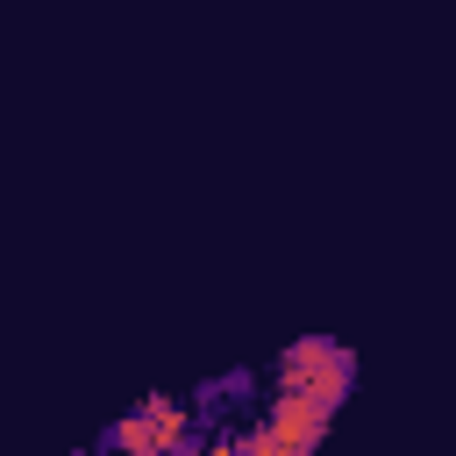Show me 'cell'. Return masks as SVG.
<instances>
[{
	"label": "cell",
	"mask_w": 456,
	"mask_h": 456,
	"mask_svg": "<svg viewBox=\"0 0 456 456\" xmlns=\"http://www.w3.org/2000/svg\"><path fill=\"white\" fill-rule=\"evenodd\" d=\"M192 456H235V435H228V428H221V435H200Z\"/></svg>",
	"instance_id": "obj_6"
},
{
	"label": "cell",
	"mask_w": 456,
	"mask_h": 456,
	"mask_svg": "<svg viewBox=\"0 0 456 456\" xmlns=\"http://www.w3.org/2000/svg\"><path fill=\"white\" fill-rule=\"evenodd\" d=\"M114 456H157V435H150V420H142V413L114 420Z\"/></svg>",
	"instance_id": "obj_4"
},
{
	"label": "cell",
	"mask_w": 456,
	"mask_h": 456,
	"mask_svg": "<svg viewBox=\"0 0 456 456\" xmlns=\"http://www.w3.org/2000/svg\"><path fill=\"white\" fill-rule=\"evenodd\" d=\"M349 385H356V356L335 342V335H299V342H285V356H278V392H299V399H314V406H342L349 399Z\"/></svg>",
	"instance_id": "obj_1"
},
{
	"label": "cell",
	"mask_w": 456,
	"mask_h": 456,
	"mask_svg": "<svg viewBox=\"0 0 456 456\" xmlns=\"http://www.w3.org/2000/svg\"><path fill=\"white\" fill-rule=\"evenodd\" d=\"M135 413L150 420V435H157V456H192V442H200V413H192L185 399L157 392V399H142Z\"/></svg>",
	"instance_id": "obj_3"
},
{
	"label": "cell",
	"mask_w": 456,
	"mask_h": 456,
	"mask_svg": "<svg viewBox=\"0 0 456 456\" xmlns=\"http://www.w3.org/2000/svg\"><path fill=\"white\" fill-rule=\"evenodd\" d=\"M328 406H314V399H299V392H271V406H264V442L278 449V456H314L321 449V435H328Z\"/></svg>",
	"instance_id": "obj_2"
},
{
	"label": "cell",
	"mask_w": 456,
	"mask_h": 456,
	"mask_svg": "<svg viewBox=\"0 0 456 456\" xmlns=\"http://www.w3.org/2000/svg\"><path fill=\"white\" fill-rule=\"evenodd\" d=\"M235 456H278V449L264 442V428H242V435H235Z\"/></svg>",
	"instance_id": "obj_5"
}]
</instances>
